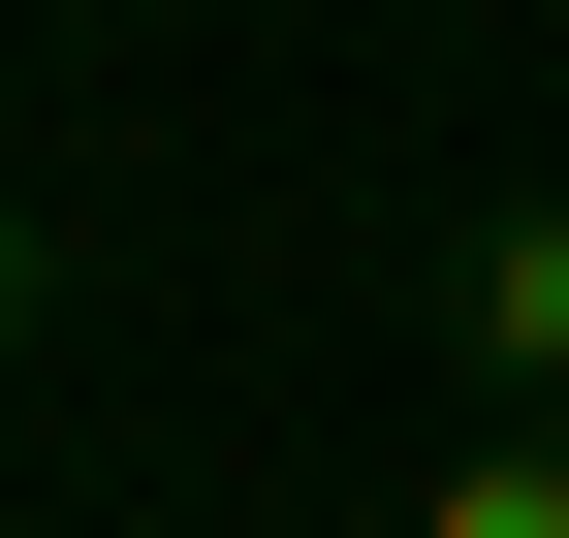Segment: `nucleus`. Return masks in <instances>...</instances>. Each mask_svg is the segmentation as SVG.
<instances>
[{
	"instance_id": "obj_1",
	"label": "nucleus",
	"mask_w": 569,
	"mask_h": 538,
	"mask_svg": "<svg viewBox=\"0 0 569 538\" xmlns=\"http://www.w3.org/2000/svg\"><path fill=\"white\" fill-rule=\"evenodd\" d=\"M475 380L569 412V190H475Z\"/></svg>"
},
{
	"instance_id": "obj_2",
	"label": "nucleus",
	"mask_w": 569,
	"mask_h": 538,
	"mask_svg": "<svg viewBox=\"0 0 569 538\" xmlns=\"http://www.w3.org/2000/svg\"><path fill=\"white\" fill-rule=\"evenodd\" d=\"M411 538H569V412H475L443 476H411Z\"/></svg>"
},
{
	"instance_id": "obj_3",
	"label": "nucleus",
	"mask_w": 569,
	"mask_h": 538,
	"mask_svg": "<svg viewBox=\"0 0 569 538\" xmlns=\"http://www.w3.org/2000/svg\"><path fill=\"white\" fill-rule=\"evenodd\" d=\"M0 349H32V222H0Z\"/></svg>"
}]
</instances>
